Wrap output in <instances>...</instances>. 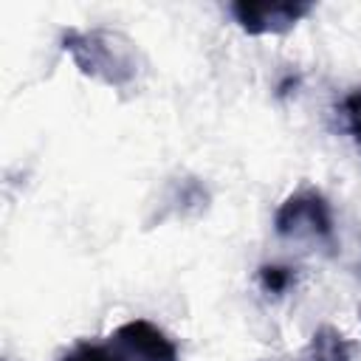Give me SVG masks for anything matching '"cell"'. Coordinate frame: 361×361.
<instances>
[{"label":"cell","instance_id":"3","mask_svg":"<svg viewBox=\"0 0 361 361\" xmlns=\"http://www.w3.org/2000/svg\"><path fill=\"white\" fill-rule=\"evenodd\" d=\"M310 11H313V3H305V0H282V3L237 0V3H231V14L240 23V28L254 34V37L290 31Z\"/></svg>","mask_w":361,"mask_h":361},{"label":"cell","instance_id":"8","mask_svg":"<svg viewBox=\"0 0 361 361\" xmlns=\"http://www.w3.org/2000/svg\"><path fill=\"white\" fill-rule=\"evenodd\" d=\"M341 110H344V121H347L350 135H353V138L361 144V87L344 96Z\"/></svg>","mask_w":361,"mask_h":361},{"label":"cell","instance_id":"1","mask_svg":"<svg viewBox=\"0 0 361 361\" xmlns=\"http://www.w3.org/2000/svg\"><path fill=\"white\" fill-rule=\"evenodd\" d=\"M62 48L85 76L110 87L133 85L141 71V54L135 42L110 28H68L62 34Z\"/></svg>","mask_w":361,"mask_h":361},{"label":"cell","instance_id":"6","mask_svg":"<svg viewBox=\"0 0 361 361\" xmlns=\"http://www.w3.org/2000/svg\"><path fill=\"white\" fill-rule=\"evenodd\" d=\"M59 361H127V355L113 341H79L59 355Z\"/></svg>","mask_w":361,"mask_h":361},{"label":"cell","instance_id":"7","mask_svg":"<svg viewBox=\"0 0 361 361\" xmlns=\"http://www.w3.org/2000/svg\"><path fill=\"white\" fill-rule=\"evenodd\" d=\"M259 282L268 293H282L293 282V271L282 268V265H262L259 268Z\"/></svg>","mask_w":361,"mask_h":361},{"label":"cell","instance_id":"4","mask_svg":"<svg viewBox=\"0 0 361 361\" xmlns=\"http://www.w3.org/2000/svg\"><path fill=\"white\" fill-rule=\"evenodd\" d=\"M110 341L127 355V361H178L175 341L147 319L124 322Z\"/></svg>","mask_w":361,"mask_h":361},{"label":"cell","instance_id":"2","mask_svg":"<svg viewBox=\"0 0 361 361\" xmlns=\"http://www.w3.org/2000/svg\"><path fill=\"white\" fill-rule=\"evenodd\" d=\"M274 228L282 237H322L333 234V214L330 203L316 189H302L282 200L274 214Z\"/></svg>","mask_w":361,"mask_h":361},{"label":"cell","instance_id":"5","mask_svg":"<svg viewBox=\"0 0 361 361\" xmlns=\"http://www.w3.org/2000/svg\"><path fill=\"white\" fill-rule=\"evenodd\" d=\"M307 361H353V353L347 338L336 327L324 324L313 333L307 344Z\"/></svg>","mask_w":361,"mask_h":361}]
</instances>
